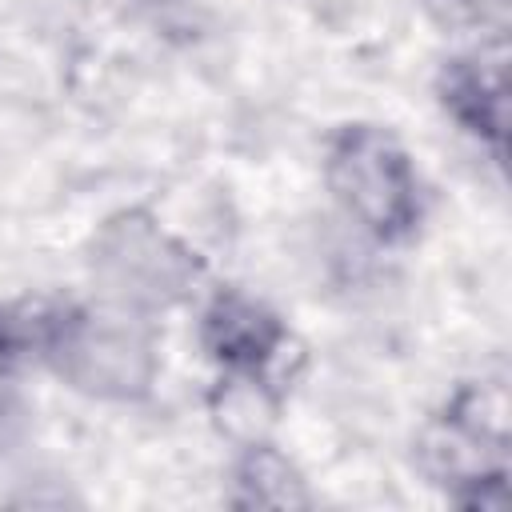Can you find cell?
Instances as JSON below:
<instances>
[{
	"label": "cell",
	"instance_id": "cell-4",
	"mask_svg": "<svg viewBox=\"0 0 512 512\" xmlns=\"http://www.w3.org/2000/svg\"><path fill=\"white\" fill-rule=\"evenodd\" d=\"M204 344L216 360L232 368H260L280 344V324L256 300L228 292L216 296L212 308L204 312Z\"/></svg>",
	"mask_w": 512,
	"mask_h": 512
},
{
	"label": "cell",
	"instance_id": "cell-3",
	"mask_svg": "<svg viewBox=\"0 0 512 512\" xmlns=\"http://www.w3.org/2000/svg\"><path fill=\"white\" fill-rule=\"evenodd\" d=\"M92 264L108 292L132 308L172 304L196 276V260L144 216H120L104 224Z\"/></svg>",
	"mask_w": 512,
	"mask_h": 512
},
{
	"label": "cell",
	"instance_id": "cell-5",
	"mask_svg": "<svg viewBox=\"0 0 512 512\" xmlns=\"http://www.w3.org/2000/svg\"><path fill=\"white\" fill-rule=\"evenodd\" d=\"M444 104L472 132L504 140V64L500 60H460L444 80Z\"/></svg>",
	"mask_w": 512,
	"mask_h": 512
},
{
	"label": "cell",
	"instance_id": "cell-6",
	"mask_svg": "<svg viewBox=\"0 0 512 512\" xmlns=\"http://www.w3.org/2000/svg\"><path fill=\"white\" fill-rule=\"evenodd\" d=\"M240 500L244 504H268V508H292V504H308V492L300 484V476L288 468L284 456L268 452V448H252L240 464Z\"/></svg>",
	"mask_w": 512,
	"mask_h": 512
},
{
	"label": "cell",
	"instance_id": "cell-2",
	"mask_svg": "<svg viewBox=\"0 0 512 512\" xmlns=\"http://www.w3.org/2000/svg\"><path fill=\"white\" fill-rule=\"evenodd\" d=\"M52 360L60 376L92 396H140L152 380V344L148 332L124 312H88L56 320L48 332Z\"/></svg>",
	"mask_w": 512,
	"mask_h": 512
},
{
	"label": "cell",
	"instance_id": "cell-1",
	"mask_svg": "<svg viewBox=\"0 0 512 512\" xmlns=\"http://www.w3.org/2000/svg\"><path fill=\"white\" fill-rule=\"evenodd\" d=\"M328 188L376 236L392 240L416 224V176L404 148L380 128H344L328 148Z\"/></svg>",
	"mask_w": 512,
	"mask_h": 512
}]
</instances>
